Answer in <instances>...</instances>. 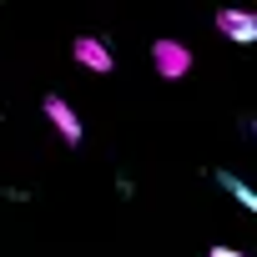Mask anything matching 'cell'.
Masks as SVG:
<instances>
[{"mask_svg":"<svg viewBox=\"0 0 257 257\" xmlns=\"http://www.w3.org/2000/svg\"><path fill=\"white\" fill-rule=\"evenodd\" d=\"M71 56H76V66H86V71H96V76H106V71L116 66V56H111L106 41H96V36H76V41H71Z\"/></svg>","mask_w":257,"mask_h":257,"instance_id":"277c9868","label":"cell"},{"mask_svg":"<svg viewBox=\"0 0 257 257\" xmlns=\"http://www.w3.org/2000/svg\"><path fill=\"white\" fill-rule=\"evenodd\" d=\"M217 31L232 46H257V11H217Z\"/></svg>","mask_w":257,"mask_h":257,"instance_id":"3957f363","label":"cell"},{"mask_svg":"<svg viewBox=\"0 0 257 257\" xmlns=\"http://www.w3.org/2000/svg\"><path fill=\"white\" fill-rule=\"evenodd\" d=\"M217 182H222V187H227V192H232V197H237V202H242V207H247V212L257 217V192H252L247 182H237L232 172H217Z\"/></svg>","mask_w":257,"mask_h":257,"instance_id":"5b68a950","label":"cell"},{"mask_svg":"<svg viewBox=\"0 0 257 257\" xmlns=\"http://www.w3.org/2000/svg\"><path fill=\"white\" fill-rule=\"evenodd\" d=\"M252 137H257V116H252Z\"/></svg>","mask_w":257,"mask_h":257,"instance_id":"52a82bcc","label":"cell"},{"mask_svg":"<svg viewBox=\"0 0 257 257\" xmlns=\"http://www.w3.org/2000/svg\"><path fill=\"white\" fill-rule=\"evenodd\" d=\"M41 111H46V121L56 126V137H61L66 147H81V137H86V126H81V116H76V106H71L66 96H56V91H51V96L41 101Z\"/></svg>","mask_w":257,"mask_h":257,"instance_id":"6da1fadb","label":"cell"},{"mask_svg":"<svg viewBox=\"0 0 257 257\" xmlns=\"http://www.w3.org/2000/svg\"><path fill=\"white\" fill-rule=\"evenodd\" d=\"M152 66H157L162 81H182L192 71V46H182V41H152Z\"/></svg>","mask_w":257,"mask_h":257,"instance_id":"7a4b0ae2","label":"cell"},{"mask_svg":"<svg viewBox=\"0 0 257 257\" xmlns=\"http://www.w3.org/2000/svg\"><path fill=\"white\" fill-rule=\"evenodd\" d=\"M207 257H247V252H242V247H227V242H217Z\"/></svg>","mask_w":257,"mask_h":257,"instance_id":"8992f818","label":"cell"}]
</instances>
